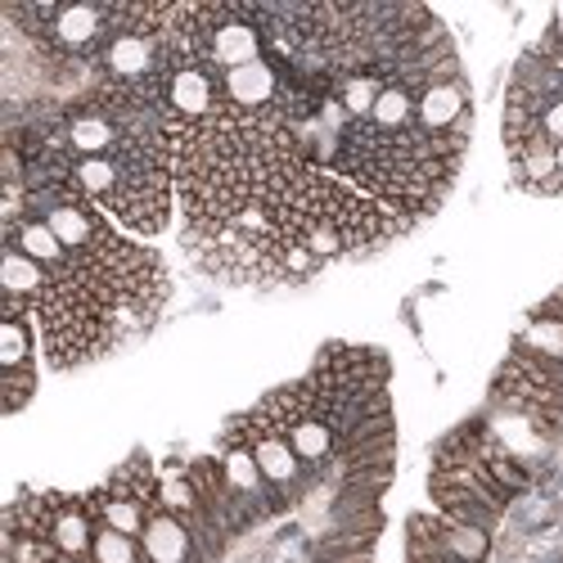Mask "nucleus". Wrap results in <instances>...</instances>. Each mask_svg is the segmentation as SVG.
<instances>
[{
  "label": "nucleus",
  "mask_w": 563,
  "mask_h": 563,
  "mask_svg": "<svg viewBox=\"0 0 563 563\" xmlns=\"http://www.w3.org/2000/svg\"><path fill=\"white\" fill-rule=\"evenodd\" d=\"M158 474H154V464L145 455H135L126 460L118 474L96 487L86 500H90V514H96V523L100 528H113L122 537H140L150 523V514L158 509Z\"/></svg>",
  "instance_id": "1"
},
{
  "label": "nucleus",
  "mask_w": 563,
  "mask_h": 563,
  "mask_svg": "<svg viewBox=\"0 0 563 563\" xmlns=\"http://www.w3.org/2000/svg\"><path fill=\"white\" fill-rule=\"evenodd\" d=\"M545 41L554 45V51H563V5L554 10V19H550V32H545Z\"/></svg>",
  "instance_id": "10"
},
{
  "label": "nucleus",
  "mask_w": 563,
  "mask_h": 563,
  "mask_svg": "<svg viewBox=\"0 0 563 563\" xmlns=\"http://www.w3.org/2000/svg\"><path fill=\"white\" fill-rule=\"evenodd\" d=\"M140 550H145L150 563H203L190 528H185L176 514H167L163 505L150 514L145 532H140Z\"/></svg>",
  "instance_id": "5"
},
{
  "label": "nucleus",
  "mask_w": 563,
  "mask_h": 563,
  "mask_svg": "<svg viewBox=\"0 0 563 563\" xmlns=\"http://www.w3.org/2000/svg\"><path fill=\"white\" fill-rule=\"evenodd\" d=\"M419 126L429 135H468V90L464 77H438L415 100Z\"/></svg>",
  "instance_id": "4"
},
{
  "label": "nucleus",
  "mask_w": 563,
  "mask_h": 563,
  "mask_svg": "<svg viewBox=\"0 0 563 563\" xmlns=\"http://www.w3.org/2000/svg\"><path fill=\"white\" fill-rule=\"evenodd\" d=\"M554 167H559V176H563V145H554Z\"/></svg>",
  "instance_id": "11"
},
{
  "label": "nucleus",
  "mask_w": 563,
  "mask_h": 563,
  "mask_svg": "<svg viewBox=\"0 0 563 563\" xmlns=\"http://www.w3.org/2000/svg\"><path fill=\"white\" fill-rule=\"evenodd\" d=\"M225 429H230L234 438L249 442V451H253V460H257V468H262V478L279 492V500H285V505H294V500L311 487L316 474L298 460V451L289 446V438L279 433V424H275V419H271L262 406L234 415Z\"/></svg>",
  "instance_id": "2"
},
{
  "label": "nucleus",
  "mask_w": 563,
  "mask_h": 563,
  "mask_svg": "<svg viewBox=\"0 0 563 563\" xmlns=\"http://www.w3.org/2000/svg\"><path fill=\"white\" fill-rule=\"evenodd\" d=\"M217 460H221L225 483L253 505L257 519H271V514L285 509L279 492L262 478V468H257V460H253V451H249V442H244V438H234V433L225 429V433H221V455H217Z\"/></svg>",
  "instance_id": "3"
},
{
  "label": "nucleus",
  "mask_w": 563,
  "mask_h": 563,
  "mask_svg": "<svg viewBox=\"0 0 563 563\" xmlns=\"http://www.w3.org/2000/svg\"><path fill=\"white\" fill-rule=\"evenodd\" d=\"M438 541L446 554H455L460 563H483L487 550H492V532L483 528H468V523H455L446 514H438Z\"/></svg>",
  "instance_id": "6"
},
{
  "label": "nucleus",
  "mask_w": 563,
  "mask_h": 563,
  "mask_svg": "<svg viewBox=\"0 0 563 563\" xmlns=\"http://www.w3.org/2000/svg\"><path fill=\"white\" fill-rule=\"evenodd\" d=\"M514 113H523V109H514ZM528 118H537V126H541V135L550 140V145H563V96L550 100L541 113H528Z\"/></svg>",
  "instance_id": "9"
},
{
  "label": "nucleus",
  "mask_w": 563,
  "mask_h": 563,
  "mask_svg": "<svg viewBox=\"0 0 563 563\" xmlns=\"http://www.w3.org/2000/svg\"><path fill=\"white\" fill-rule=\"evenodd\" d=\"M32 393H36V365H27V369H5V410H10V415L23 410Z\"/></svg>",
  "instance_id": "8"
},
{
  "label": "nucleus",
  "mask_w": 563,
  "mask_h": 563,
  "mask_svg": "<svg viewBox=\"0 0 563 563\" xmlns=\"http://www.w3.org/2000/svg\"><path fill=\"white\" fill-rule=\"evenodd\" d=\"M32 352H36V339H32L27 316H5L0 320V374L5 369H27Z\"/></svg>",
  "instance_id": "7"
}]
</instances>
